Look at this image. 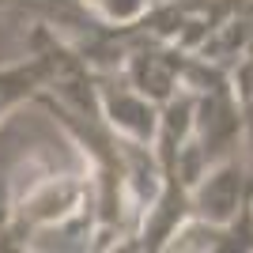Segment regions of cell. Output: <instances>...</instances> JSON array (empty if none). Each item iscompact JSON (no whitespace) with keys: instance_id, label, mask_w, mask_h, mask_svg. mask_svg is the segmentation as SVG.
<instances>
[{"instance_id":"cell-2","label":"cell","mask_w":253,"mask_h":253,"mask_svg":"<svg viewBox=\"0 0 253 253\" xmlns=\"http://www.w3.org/2000/svg\"><path fill=\"white\" fill-rule=\"evenodd\" d=\"M91 91H95V114L102 117V125L117 132L121 140L132 144H148L155 140L159 125V102L148 95H140L132 84H125L117 72H91Z\"/></svg>"},{"instance_id":"cell-6","label":"cell","mask_w":253,"mask_h":253,"mask_svg":"<svg viewBox=\"0 0 253 253\" xmlns=\"http://www.w3.org/2000/svg\"><path fill=\"white\" fill-rule=\"evenodd\" d=\"M231 80H234V91H238V102L253 110V45L242 61L231 68Z\"/></svg>"},{"instance_id":"cell-1","label":"cell","mask_w":253,"mask_h":253,"mask_svg":"<svg viewBox=\"0 0 253 253\" xmlns=\"http://www.w3.org/2000/svg\"><path fill=\"white\" fill-rule=\"evenodd\" d=\"M11 223L34 234L42 231H80L91 238V181L87 174H57L42 167L27 185H15Z\"/></svg>"},{"instance_id":"cell-3","label":"cell","mask_w":253,"mask_h":253,"mask_svg":"<svg viewBox=\"0 0 253 253\" xmlns=\"http://www.w3.org/2000/svg\"><path fill=\"white\" fill-rule=\"evenodd\" d=\"M250 193H253V174L242 167V159L238 155L215 159L189 185V215L193 223L219 227L238 215V208L250 201Z\"/></svg>"},{"instance_id":"cell-5","label":"cell","mask_w":253,"mask_h":253,"mask_svg":"<svg viewBox=\"0 0 253 253\" xmlns=\"http://www.w3.org/2000/svg\"><path fill=\"white\" fill-rule=\"evenodd\" d=\"M155 0H95V15L110 27H132Z\"/></svg>"},{"instance_id":"cell-4","label":"cell","mask_w":253,"mask_h":253,"mask_svg":"<svg viewBox=\"0 0 253 253\" xmlns=\"http://www.w3.org/2000/svg\"><path fill=\"white\" fill-rule=\"evenodd\" d=\"M185 57L189 53L170 42H155V38H136L132 49L125 53V61L117 68V76L132 84L140 95H148L151 102H167L181 87V72H185Z\"/></svg>"}]
</instances>
